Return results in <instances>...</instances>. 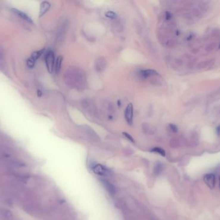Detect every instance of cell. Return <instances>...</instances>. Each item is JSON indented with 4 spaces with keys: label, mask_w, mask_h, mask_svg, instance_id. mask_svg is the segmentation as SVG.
<instances>
[{
    "label": "cell",
    "mask_w": 220,
    "mask_h": 220,
    "mask_svg": "<svg viewBox=\"0 0 220 220\" xmlns=\"http://www.w3.org/2000/svg\"><path fill=\"white\" fill-rule=\"evenodd\" d=\"M64 79L67 85L79 90H84L86 85L85 72L79 67H73L68 69Z\"/></svg>",
    "instance_id": "6da1fadb"
},
{
    "label": "cell",
    "mask_w": 220,
    "mask_h": 220,
    "mask_svg": "<svg viewBox=\"0 0 220 220\" xmlns=\"http://www.w3.org/2000/svg\"><path fill=\"white\" fill-rule=\"evenodd\" d=\"M91 170L93 173L99 176H107L111 174V172L107 167L104 166L101 164H95L91 167Z\"/></svg>",
    "instance_id": "7a4b0ae2"
},
{
    "label": "cell",
    "mask_w": 220,
    "mask_h": 220,
    "mask_svg": "<svg viewBox=\"0 0 220 220\" xmlns=\"http://www.w3.org/2000/svg\"><path fill=\"white\" fill-rule=\"evenodd\" d=\"M45 63L48 71L52 73L54 70V66L55 62V56L53 51H48L45 55Z\"/></svg>",
    "instance_id": "3957f363"
},
{
    "label": "cell",
    "mask_w": 220,
    "mask_h": 220,
    "mask_svg": "<svg viewBox=\"0 0 220 220\" xmlns=\"http://www.w3.org/2000/svg\"><path fill=\"white\" fill-rule=\"evenodd\" d=\"M107 61L104 57L98 58L95 62V69L97 73H101L106 69Z\"/></svg>",
    "instance_id": "277c9868"
},
{
    "label": "cell",
    "mask_w": 220,
    "mask_h": 220,
    "mask_svg": "<svg viewBox=\"0 0 220 220\" xmlns=\"http://www.w3.org/2000/svg\"><path fill=\"white\" fill-rule=\"evenodd\" d=\"M67 26H68V21L67 20L63 19V21L61 22V23L59 24V25L58 26V29H57V37L58 40H61L63 38L64 36H65V34L66 33V30L67 29Z\"/></svg>",
    "instance_id": "5b68a950"
},
{
    "label": "cell",
    "mask_w": 220,
    "mask_h": 220,
    "mask_svg": "<svg viewBox=\"0 0 220 220\" xmlns=\"http://www.w3.org/2000/svg\"><path fill=\"white\" fill-rule=\"evenodd\" d=\"M133 106L132 103H129L127 106L125 110V118L127 123L129 125H132L133 123Z\"/></svg>",
    "instance_id": "8992f818"
},
{
    "label": "cell",
    "mask_w": 220,
    "mask_h": 220,
    "mask_svg": "<svg viewBox=\"0 0 220 220\" xmlns=\"http://www.w3.org/2000/svg\"><path fill=\"white\" fill-rule=\"evenodd\" d=\"M204 182L210 189H213L216 185V178L213 174H207L203 177Z\"/></svg>",
    "instance_id": "52a82bcc"
},
{
    "label": "cell",
    "mask_w": 220,
    "mask_h": 220,
    "mask_svg": "<svg viewBox=\"0 0 220 220\" xmlns=\"http://www.w3.org/2000/svg\"><path fill=\"white\" fill-rule=\"evenodd\" d=\"M12 11H13L15 14H16L18 17L21 18L22 19H23L24 21H25L30 24L33 23L32 19L26 13H24V12H22L21 10H18L17 9H15V8L12 9Z\"/></svg>",
    "instance_id": "ba28073f"
},
{
    "label": "cell",
    "mask_w": 220,
    "mask_h": 220,
    "mask_svg": "<svg viewBox=\"0 0 220 220\" xmlns=\"http://www.w3.org/2000/svg\"><path fill=\"white\" fill-rule=\"evenodd\" d=\"M101 181L102 182V185H104V187L106 190L110 193V194L114 195L115 194L116 189H115V186L113 185V184L104 179H101Z\"/></svg>",
    "instance_id": "9c48e42d"
},
{
    "label": "cell",
    "mask_w": 220,
    "mask_h": 220,
    "mask_svg": "<svg viewBox=\"0 0 220 220\" xmlns=\"http://www.w3.org/2000/svg\"><path fill=\"white\" fill-rule=\"evenodd\" d=\"M50 3L48 1H43L41 3V6H40V10H39V16L41 17L45 14L46 13H47L48 10L50 9Z\"/></svg>",
    "instance_id": "30bf717a"
},
{
    "label": "cell",
    "mask_w": 220,
    "mask_h": 220,
    "mask_svg": "<svg viewBox=\"0 0 220 220\" xmlns=\"http://www.w3.org/2000/svg\"><path fill=\"white\" fill-rule=\"evenodd\" d=\"M141 76L143 78H148L153 76L158 75V73L155 70L147 69V70H143L141 71Z\"/></svg>",
    "instance_id": "8fae6325"
},
{
    "label": "cell",
    "mask_w": 220,
    "mask_h": 220,
    "mask_svg": "<svg viewBox=\"0 0 220 220\" xmlns=\"http://www.w3.org/2000/svg\"><path fill=\"white\" fill-rule=\"evenodd\" d=\"M5 53L2 48L0 47V70H2L5 69Z\"/></svg>",
    "instance_id": "7c38bea8"
},
{
    "label": "cell",
    "mask_w": 220,
    "mask_h": 220,
    "mask_svg": "<svg viewBox=\"0 0 220 220\" xmlns=\"http://www.w3.org/2000/svg\"><path fill=\"white\" fill-rule=\"evenodd\" d=\"M44 51H45V49L39 50H38V51H35L32 53V56L30 58H31L33 60H34L35 62H36L37 60L40 57H41V56L43 54V53H44Z\"/></svg>",
    "instance_id": "4fadbf2b"
},
{
    "label": "cell",
    "mask_w": 220,
    "mask_h": 220,
    "mask_svg": "<svg viewBox=\"0 0 220 220\" xmlns=\"http://www.w3.org/2000/svg\"><path fill=\"white\" fill-rule=\"evenodd\" d=\"M63 56H59L57 59V60H56V63H55V72L57 73H58L60 69H61V64H62V61H63Z\"/></svg>",
    "instance_id": "5bb4252c"
},
{
    "label": "cell",
    "mask_w": 220,
    "mask_h": 220,
    "mask_svg": "<svg viewBox=\"0 0 220 220\" xmlns=\"http://www.w3.org/2000/svg\"><path fill=\"white\" fill-rule=\"evenodd\" d=\"M151 151L153 152V153H157L160 155H161V156H166L165 150L163 149H161V148H160V147H155L151 150Z\"/></svg>",
    "instance_id": "9a60e30c"
},
{
    "label": "cell",
    "mask_w": 220,
    "mask_h": 220,
    "mask_svg": "<svg viewBox=\"0 0 220 220\" xmlns=\"http://www.w3.org/2000/svg\"><path fill=\"white\" fill-rule=\"evenodd\" d=\"M106 16L111 19H115L117 18V14H116L113 11H107V13L105 14Z\"/></svg>",
    "instance_id": "2e32d148"
},
{
    "label": "cell",
    "mask_w": 220,
    "mask_h": 220,
    "mask_svg": "<svg viewBox=\"0 0 220 220\" xmlns=\"http://www.w3.org/2000/svg\"><path fill=\"white\" fill-rule=\"evenodd\" d=\"M26 65L29 68H33L34 66H35V61H34V60H33L31 58H29V59H28L26 60Z\"/></svg>",
    "instance_id": "e0dca14e"
},
{
    "label": "cell",
    "mask_w": 220,
    "mask_h": 220,
    "mask_svg": "<svg viewBox=\"0 0 220 220\" xmlns=\"http://www.w3.org/2000/svg\"><path fill=\"white\" fill-rule=\"evenodd\" d=\"M122 134L124 136V137L128 139L129 141H130L132 143H135V139H133V138L129 134H128L127 133H125V132H124V133H122Z\"/></svg>",
    "instance_id": "ac0fdd59"
},
{
    "label": "cell",
    "mask_w": 220,
    "mask_h": 220,
    "mask_svg": "<svg viewBox=\"0 0 220 220\" xmlns=\"http://www.w3.org/2000/svg\"><path fill=\"white\" fill-rule=\"evenodd\" d=\"M162 167L161 165H160V164H158V165L155 167V173L156 174H160L162 172Z\"/></svg>",
    "instance_id": "d6986e66"
},
{
    "label": "cell",
    "mask_w": 220,
    "mask_h": 220,
    "mask_svg": "<svg viewBox=\"0 0 220 220\" xmlns=\"http://www.w3.org/2000/svg\"><path fill=\"white\" fill-rule=\"evenodd\" d=\"M169 127L170 128V129L173 132H174V133H177V132L178 131L177 127L175 125H174V124H169Z\"/></svg>",
    "instance_id": "ffe728a7"
},
{
    "label": "cell",
    "mask_w": 220,
    "mask_h": 220,
    "mask_svg": "<svg viewBox=\"0 0 220 220\" xmlns=\"http://www.w3.org/2000/svg\"><path fill=\"white\" fill-rule=\"evenodd\" d=\"M166 18L167 20H169L171 18V14L169 13H168V12H167L166 14Z\"/></svg>",
    "instance_id": "44dd1931"
},
{
    "label": "cell",
    "mask_w": 220,
    "mask_h": 220,
    "mask_svg": "<svg viewBox=\"0 0 220 220\" xmlns=\"http://www.w3.org/2000/svg\"><path fill=\"white\" fill-rule=\"evenodd\" d=\"M216 133L219 135L220 134V126H218L217 128H216Z\"/></svg>",
    "instance_id": "7402d4cb"
},
{
    "label": "cell",
    "mask_w": 220,
    "mask_h": 220,
    "mask_svg": "<svg viewBox=\"0 0 220 220\" xmlns=\"http://www.w3.org/2000/svg\"><path fill=\"white\" fill-rule=\"evenodd\" d=\"M117 103H118V107H121V101H120V100H118Z\"/></svg>",
    "instance_id": "603a6c76"
},
{
    "label": "cell",
    "mask_w": 220,
    "mask_h": 220,
    "mask_svg": "<svg viewBox=\"0 0 220 220\" xmlns=\"http://www.w3.org/2000/svg\"><path fill=\"white\" fill-rule=\"evenodd\" d=\"M219 183H220V177H219ZM219 187H220V183H219Z\"/></svg>",
    "instance_id": "cb8c5ba5"
}]
</instances>
